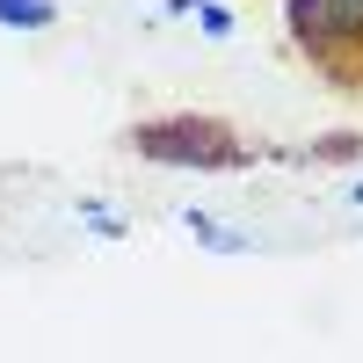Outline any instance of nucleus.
I'll return each mask as SVG.
<instances>
[{
	"label": "nucleus",
	"instance_id": "nucleus-4",
	"mask_svg": "<svg viewBox=\"0 0 363 363\" xmlns=\"http://www.w3.org/2000/svg\"><path fill=\"white\" fill-rule=\"evenodd\" d=\"M58 8H51V0H0V22H8V29H44Z\"/></svg>",
	"mask_w": 363,
	"mask_h": 363
},
{
	"label": "nucleus",
	"instance_id": "nucleus-2",
	"mask_svg": "<svg viewBox=\"0 0 363 363\" xmlns=\"http://www.w3.org/2000/svg\"><path fill=\"white\" fill-rule=\"evenodd\" d=\"M284 44L335 102L363 109V0H284Z\"/></svg>",
	"mask_w": 363,
	"mask_h": 363
},
{
	"label": "nucleus",
	"instance_id": "nucleus-1",
	"mask_svg": "<svg viewBox=\"0 0 363 363\" xmlns=\"http://www.w3.org/2000/svg\"><path fill=\"white\" fill-rule=\"evenodd\" d=\"M124 153L153 167H189V174H247L262 160H284V145L240 131L218 109H160V116L124 124Z\"/></svg>",
	"mask_w": 363,
	"mask_h": 363
},
{
	"label": "nucleus",
	"instance_id": "nucleus-3",
	"mask_svg": "<svg viewBox=\"0 0 363 363\" xmlns=\"http://www.w3.org/2000/svg\"><path fill=\"white\" fill-rule=\"evenodd\" d=\"M284 160H298V167H363V131H327L313 145H284Z\"/></svg>",
	"mask_w": 363,
	"mask_h": 363
}]
</instances>
